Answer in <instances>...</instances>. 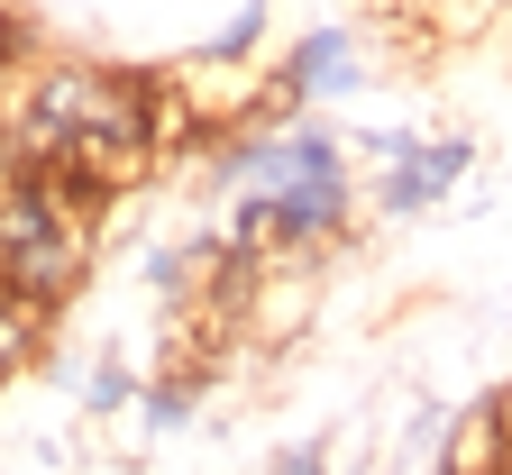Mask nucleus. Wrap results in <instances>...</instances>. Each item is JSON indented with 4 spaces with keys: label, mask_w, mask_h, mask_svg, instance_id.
<instances>
[{
    "label": "nucleus",
    "mask_w": 512,
    "mask_h": 475,
    "mask_svg": "<svg viewBox=\"0 0 512 475\" xmlns=\"http://www.w3.org/2000/svg\"><path fill=\"white\" fill-rule=\"evenodd\" d=\"M256 37H266V0H256L247 19H229V28H220V37H211V55H247Z\"/></svg>",
    "instance_id": "obj_6"
},
{
    "label": "nucleus",
    "mask_w": 512,
    "mask_h": 475,
    "mask_svg": "<svg viewBox=\"0 0 512 475\" xmlns=\"http://www.w3.org/2000/svg\"><path fill=\"white\" fill-rule=\"evenodd\" d=\"M494 475H512V448H503V457H494Z\"/></svg>",
    "instance_id": "obj_10"
},
{
    "label": "nucleus",
    "mask_w": 512,
    "mask_h": 475,
    "mask_svg": "<svg viewBox=\"0 0 512 475\" xmlns=\"http://www.w3.org/2000/svg\"><path fill=\"white\" fill-rule=\"evenodd\" d=\"M284 92H357V37L348 28H311L284 55Z\"/></svg>",
    "instance_id": "obj_2"
},
{
    "label": "nucleus",
    "mask_w": 512,
    "mask_h": 475,
    "mask_svg": "<svg viewBox=\"0 0 512 475\" xmlns=\"http://www.w3.org/2000/svg\"><path fill=\"white\" fill-rule=\"evenodd\" d=\"M46 302H28V293H10V284H0V375H19L28 357H37V338H46Z\"/></svg>",
    "instance_id": "obj_3"
},
{
    "label": "nucleus",
    "mask_w": 512,
    "mask_h": 475,
    "mask_svg": "<svg viewBox=\"0 0 512 475\" xmlns=\"http://www.w3.org/2000/svg\"><path fill=\"white\" fill-rule=\"evenodd\" d=\"M467 138H412V156L403 165H384V183H375V211H394V220H412V211H430V201L467 174Z\"/></svg>",
    "instance_id": "obj_1"
},
{
    "label": "nucleus",
    "mask_w": 512,
    "mask_h": 475,
    "mask_svg": "<svg viewBox=\"0 0 512 475\" xmlns=\"http://www.w3.org/2000/svg\"><path fill=\"white\" fill-rule=\"evenodd\" d=\"M19 55H28V19H19V10H0V74H10Z\"/></svg>",
    "instance_id": "obj_8"
},
{
    "label": "nucleus",
    "mask_w": 512,
    "mask_h": 475,
    "mask_svg": "<svg viewBox=\"0 0 512 475\" xmlns=\"http://www.w3.org/2000/svg\"><path fill=\"white\" fill-rule=\"evenodd\" d=\"M138 412H147V430H183L192 421V375H156L138 393Z\"/></svg>",
    "instance_id": "obj_4"
},
{
    "label": "nucleus",
    "mask_w": 512,
    "mask_h": 475,
    "mask_svg": "<svg viewBox=\"0 0 512 475\" xmlns=\"http://www.w3.org/2000/svg\"><path fill=\"white\" fill-rule=\"evenodd\" d=\"M275 475H320V448H293V457H275Z\"/></svg>",
    "instance_id": "obj_9"
},
{
    "label": "nucleus",
    "mask_w": 512,
    "mask_h": 475,
    "mask_svg": "<svg viewBox=\"0 0 512 475\" xmlns=\"http://www.w3.org/2000/svg\"><path fill=\"white\" fill-rule=\"evenodd\" d=\"M128 393H138V375H128V366H101V375L83 384V412H119Z\"/></svg>",
    "instance_id": "obj_5"
},
{
    "label": "nucleus",
    "mask_w": 512,
    "mask_h": 475,
    "mask_svg": "<svg viewBox=\"0 0 512 475\" xmlns=\"http://www.w3.org/2000/svg\"><path fill=\"white\" fill-rule=\"evenodd\" d=\"M476 421L494 430V457H503V448H512V384H494V393H485V412H476Z\"/></svg>",
    "instance_id": "obj_7"
}]
</instances>
